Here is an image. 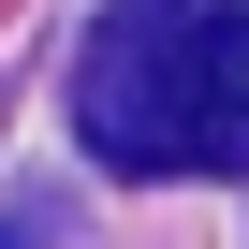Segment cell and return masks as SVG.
<instances>
[{"label": "cell", "instance_id": "1", "mask_svg": "<svg viewBox=\"0 0 249 249\" xmlns=\"http://www.w3.org/2000/svg\"><path fill=\"white\" fill-rule=\"evenodd\" d=\"M73 132L117 176H249V0H117L73 59Z\"/></svg>", "mask_w": 249, "mask_h": 249}, {"label": "cell", "instance_id": "2", "mask_svg": "<svg viewBox=\"0 0 249 249\" xmlns=\"http://www.w3.org/2000/svg\"><path fill=\"white\" fill-rule=\"evenodd\" d=\"M0 249H44V220H0Z\"/></svg>", "mask_w": 249, "mask_h": 249}]
</instances>
